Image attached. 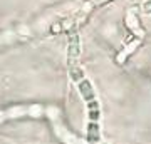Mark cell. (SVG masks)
<instances>
[{"instance_id": "cell-5", "label": "cell", "mask_w": 151, "mask_h": 144, "mask_svg": "<svg viewBox=\"0 0 151 144\" xmlns=\"http://www.w3.org/2000/svg\"><path fill=\"white\" fill-rule=\"evenodd\" d=\"M89 136H91V139H99V129L94 123L89 124Z\"/></svg>"}, {"instance_id": "cell-4", "label": "cell", "mask_w": 151, "mask_h": 144, "mask_svg": "<svg viewBox=\"0 0 151 144\" xmlns=\"http://www.w3.org/2000/svg\"><path fill=\"white\" fill-rule=\"evenodd\" d=\"M104 2H109V0H87L86 5L82 7L81 14H87V12L91 10V9H94L96 5H101V4H104Z\"/></svg>"}, {"instance_id": "cell-6", "label": "cell", "mask_w": 151, "mask_h": 144, "mask_svg": "<svg viewBox=\"0 0 151 144\" xmlns=\"http://www.w3.org/2000/svg\"><path fill=\"white\" fill-rule=\"evenodd\" d=\"M89 117H91V121H97L99 119V111H89Z\"/></svg>"}, {"instance_id": "cell-3", "label": "cell", "mask_w": 151, "mask_h": 144, "mask_svg": "<svg viewBox=\"0 0 151 144\" xmlns=\"http://www.w3.org/2000/svg\"><path fill=\"white\" fill-rule=\"evenodd\" d=\"M138 45H139V39H138V40H133V42L128 45V47L124 49L123 52H119V55H118V62H119V64H121V62H123V60L126 59V57H128V55H129V54L133 52V50L138 47Z\"/></svg>"}, {"instance_id": "cell-2", "label": "cell", "mask_w": 151, "mask_h": 144, "mask_svg": "<svg viewBox=\"0 0 151 144\" xmlns=\"http://www.w3.org/2000/svg\"><path fill=\"white\" fill-rule=\"evenodd\" d=\"M77 87H79V91H81L82 97L86 99V102H91V101H96L94 99V91H92V85L91 82L87 79H81L77 82Z\"/></svg>"}, {"instance_id": "cell-1", "label": "cell", "mask_w": 151, "mask_h": 144, "mask_svg": "<svg viewBox=\"0 0 151 144\" xmlns=\"http://www.w3.org/2000/svg\"><path fill=\"white\" fill-rule=\"evenodd\" d=\"M45 109L42 106H39V104H34V106H25V107H12V109H7V111H0V123L4 121V119H12V117H17V116H34V117H37V116H42Z\"/></svg>"}]
</instances>
